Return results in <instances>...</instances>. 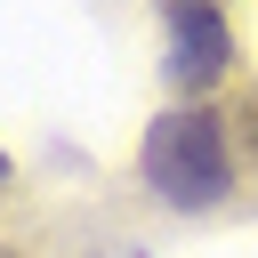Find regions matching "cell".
<instances>
[{
    "instance_id": "277c9868",
    "label": "cell",
    "mask_w": 258,
    "mask_h": 258,
    "mask_svg": "<svg viewBox=\"0 0 258 258\" xmlns=\"http://www.w3.org/2000/svg\"><path fill=\"white\" fill-rule=\"evenodd\" d=\"M210 8H226V0H210Z\"/></svg>"
},
{
    "instance_id": "6da1fadb",
    "label": "cell",
    "mask_w": 258,
    "mask_h": 258,
    "mask_svg": "<svg viewBox=\"0 0 258 258\" xmlns=\"http://www.w3.org/2000/svg\"><path fill=\"white\" fill-rule=\"evenodd\" d=\"M137 169H145V185H153L169 210H218V202H234V185H242L234 121H226L218 105H169V113L145 129Z\"/></svg>"
},
{
    "instance_id": "3957f363",
    "label": "cell",
    "mask_w": 258,
    "mask_h": 258,
    "mask_svg": "<svg viewBox=\"0 0 258 258\" xmlns=\"http://www.w3.org/2000/svg\"><path fill=\"white\" fill-rule=\"evenodd\" d=\"M226 121H234V145H242V161L258 169V81H250V89L226 105Z\"/></svg>"
},
{
    "instance_id": "7a4b0ae2",
    "label": "cell",
    "mask_w": 258,
    "mask_h": 258,
    "mask_svg": "<svg viewBox=\"0 0 258 258\" xmlns=\"http://www.w3.org/2000/svg\"><path fill=\"white\" fill-rule=\"evenodd\" d=\"M153 8H161V32H169V89H185V105L226 89L234 56H242L226 8H210V0H153Z\"/></svg>"
}]
</instances>
